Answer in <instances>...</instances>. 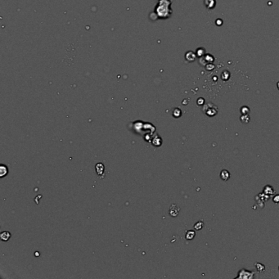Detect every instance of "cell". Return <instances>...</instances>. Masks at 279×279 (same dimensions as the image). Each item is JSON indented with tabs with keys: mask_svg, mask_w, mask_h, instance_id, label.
Returning a JSON list of instances; mask_svg holds the SVG:
<instances>
[{
	"mask_svg": "<svg viewBox=\"0 0 279 279\" xmlns=\"http://www.w3.org/2000/svg\"><path fill=\"white\" fill-rule=\"evenodd\" d=\"M255 272H250L247 271L246 269H241L239 272H238V276L236 277V279L237 278H242V279H250L254 278L255 276Z\"/></svg>",
	"mask_w": 279,
	"mask_h": 279,
	"instance_id": "6da1fadb",
	"label": "cell"
},
{
	"mask_svg": "<svg viewBox=\"0 0 279 279\" xmlns=\"http://www.w3.org/2000/svg\"><path fill=\"white\" fill-rule=\"evenodd\" d=\"M204 109H206V110H204V112L208 116H214L218 113L217 106L211 104V103H209L208 105L206 106Z\"/></svg>",
	"mask_w": 279,
	"mask_h": 279,
	"instance_id": "7a4b0ae2",
	"label": "cell"
},
{
	"mask_svg": "<svg viewBox=\"0 0 279 279\" xmlns=\"http://www.w3.org/2000/svg\"><path fill=\"white\" fill-rule=\"evenodd\" d=\"M274 193H275V190L272 188V187L269 186V185H267L264 188V194L266 195V196L270 197V196H272Z\"/></svg>",
	"mask_w": 279,
	"mask_h": 279,
	"instance_id": "3957f363",
	"label": "cell"
},
{
	"mask_svg": "<svg viewBox=\"0 0 279 279\" xmlns=\"http://www.w3.org/2000/svg\"><path fill=\"white\" fill-rule=\"evenodd\" d=\"M178 212H179V208L176 205H172L170 210V214L171 216L176 217L178 214Z\"/></svg>",
	"mask_w": 279,
	"mask_h": 279,
	"instance_id": "277c9868",
	"label": "cell"
},
{
	"mask_svg": "<svg viewBox=\"0 0 279 279\" xmlns=\"http://www.w3.org/2000/svg\"><path fill=\"white\" fill-rule=\"evenodd\" d=\"M220 178L223 181L228 180L230 178V173L227 170H223L220 172Z\"/></svg>",
	"mask_w": 279,
	"mask_h": 279,
	"instance_id": "5b68a950",
	"label": "cell"
},
{
	"mask_svg": "<svg viewBox=\"0 0 279 279\" xmlns=\"http://www.w3.org/2000/svg\"><path fill=\"white\" fill-rule=\"evenodd\" d=\"M104 165L102 163H98V164H96V171H97V173L98 175H101V174H104V170H105V169H104Z\"/></svg>",
	"mask_w": 279,
	"mask_h": 279,
	"instance_id": "8992f818",
	"label": "cell"
},
{
	"mask_svg": "<svg viewBox=\"0 0 279 279\" xmlns=\"http://www.w3.org/2000/svg\"><path fill=\"white\" fill-rule=\"evenodd\" d=\"M196 236V233L192 231V230H188L186 233V239L188 240V241H191V240H192Z\"/></svg>",
	"mask_w": 279,
	"mask_h": 279,
	"instance_id": "52a82bcc",
	"label": "cell"
},
{
	"mask_svg": "<svg viewBox=\"0 0 279 279\" xmlns=\"http://www.w3.org/2000/svg\"><path fill=\"white\" fill-rule=\"evenodd\" d=\"M255 267H256L257 272H262L265 270V267H264V265L262 264H260V263H256V264H255Z\"/></svg>",
	"mask_w": 279,
	"mask_h": 279,
	"instance_id": "ba28073f",
	"label": "cell"
},
{
	"mask_svg": "<svg viewBox=\"0 0 279 279\" xmlns=\"http://www.w3.org/2000/svg\"><path fill=\"white\" fill-rule=\"evenodd\" d=\"M1 239L3 240V241H8L9 238L11 237V234L10 233H8V232H3V233H1Z\"/></svg>",
	"mask_w": 279,
	"mask_h": 279,
	"instance_id": "9c48e42d",
	"label": "cell"
},
{
	"mask_svg": "<svg viewBox=\"0 0 279 279\" xmlns=\"http://www.w3.org/2000/svg\"><path fill=\"white\" fill-rule=\"evenodd\" d=\"M240 120L242 122L243 124H248L250 120V117L248 115H242L240 117Z\"/></svg>",
	"mask_w": 279,
	"mask_h": 279,
	"instance_id": "30bf717a",
	"label": "cell"
},
{
	"mask_svg": "<svg viewBox=\"0 0 279 279\" xmlns=\"http://www.w3.org/2000/svg\"><path fill=\"white\" fill-rule=\"evenodd\" d=\"M7 174V168L5 165H1L0 166V176L4 177Z\"/></svg>",
	"mask_w": 279,
	"mask_h": 279,
	"instance_id": "8fae6325",
	"label": "cell"
},
{
	"mask_svg": "<svg viewBox=\"0 0 279 279\" xmlns=\"http://www.w3.org/2000/svg\"><path fill=\"white\" fill-rule=\"evenodd\" d=\"M203 227H204V223H203V221H201V220H200V221H198L197 223H196L195 224H194V228H195L196 230H197V231L202 229V228H203Z\"/></svg>",
	"mask_w": 279,
	"mask_h": 279,
	"instance_id": "7c38bea8",
	"label": "cell"
},
{
	"mask_svg": "<svg viewBox=\"0 0 279 279\" xmlns=\"http://www.w3.org/2000/svg\"><path fill=\"white\" fill-rule=\"evenodd\" d=\"M250 108L248 106H242V108H241V113L242 114V115H248L250 113Z\"/></svg>",
	"mask_w": 279,
	"mask_h": 279,
	"instance_id": "4fadbf2b",
	"label": "cell"
},
{
	"mask_svg": "<svg viewBox=\"0 0 279 279\" xmlns=\"http://www.w3.org/2000/svg\"><path fill=\"white\" fill-rule=\"evenodd\" d=\"M210 4V8H213L214 7V4H215V2H214V0H206V5L207 7H209Z\"/></svg>",
	"mask_w": 279,
	"mask_h": 279,
	"instance_id": "5bb4252c",
	"label": "cell"
},
{
	"mask_svg": "<svg viewBox=\"0 0 279 279\" xmlns=\"http://www.w3.org/2000/svg\"><path fill=\"white\" fill-rule=\"evenodd\" d=\"M173 115H174V117H176V118H178V117H180V116H181V111H180V110H179L178 108L175 109V110L174 111V112H173Z\"/></svg>",
	"mask_w": 279,
	"mask_h": 279,
	"instance_id": "9a60e30c",
	"label": "cell"
},
{
	"mask_svg": "<svg viewBox=\"0 0 279 279\" xmlns=\"http://www.w3.org/2000/svg\"><path fill=\"white\" fill-rule=\"evenodd\" d=\"M272 200L274 203H279V195H275L272 197Z\"/></svg>",
	"mask_w": 279,
	"mask_h": 279,
	"instance_id": "2e32d148",
	"label": "cell"
},
{
	"mask_svg": "<svg viewBox=\"0 0 279 279\" xmlns=\"http://www.w3.org/2000/svg\"><path fill=\"white\" fill-rule=\"evenodd\" d=\"M204 102H205V100H204L203 98H199L197 100V104H198V105H203Z\"/></svg>",
	"mask_w": 279,
	"mask_h": 279,
	"instance_id": "e0dca14e",
	"label": "cell"
}]
</instances>
